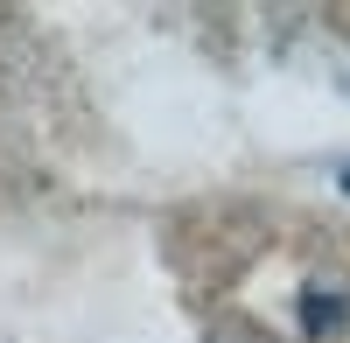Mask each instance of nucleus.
Here are the masks:
<instances>
[{
    "instance_id": "1",
    "label": "nucleus",
    "mask_w": 350,
    "mask_h": 343,
    "mask_svg": "<svg viewBox=\"0 0 350 343\" xmlns=\"http://www.w3.org/2000/svg\"><path fill=\"white\" fill-rule=\"evenodd\" d=\"M336 189H343V196H350V161H343V176H336Z\"/></svg>"
}]
</instances>
